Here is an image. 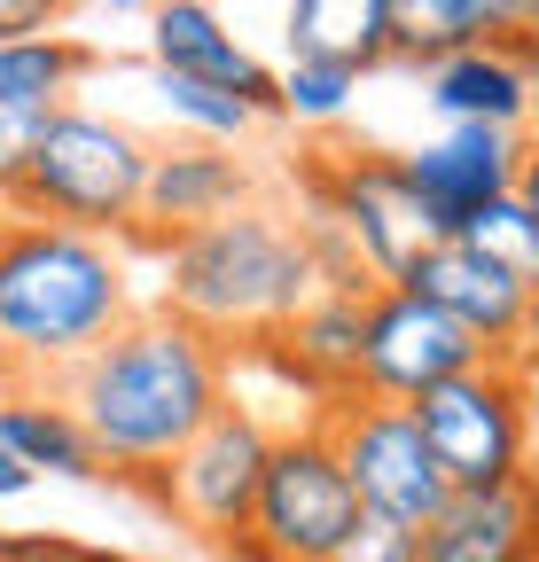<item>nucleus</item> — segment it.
Segmentation results:
<instances>
[{"mask_svg":"<svg viewBox=\"0 0 539 562\" xmlns=\"http://www.w3.org/2000/svg\"><path fill=\"white\" fill-rule=\"evenodd\" d=\"M282 40H290V63H336L368 79L391 63V0H290Z\"/></svg>","mask_w":539,"mask_h":562,"instance_id":"19","label":"nucleus"},{"mask_svg":"<svg viewBox=\"0 0 539 562\" xmlns=\"http://www.w3.org/2000/svg\"><path fill=\"white\" fill-rule=\"evenodd\" d=\"M71 0H0V40H32V32H63Z\"/></svg>","mask_w":539,"mask_h":562,"instance_id":"27","label":"nucleus"},{"mask_svg":"<svg viewBox=\"0 0 539 562\" xmlns=\"http://www.w3.org/2000/svg\"><path fill=\"white\" fill-rule=\"evenodd\" d=\"M133 313H142V250L133 243L55 220L0 227V368L16 383H55Z\"/></svg>","mask_w":539,"mask_h":562,"instance_id":"2","label":"nucleus"},{"mask_svg":"<svg viewBox=\"0 0 539 562\" xmlns=\"http://www.w3.org/2000/svg\"><path fill=\"white\" fill-rule=\"evenodd\" d=\"M398 290H415L423 305H438L446 321H461L469 336H478L485 351H516V336H524V281L516 273H501L478 243H461V235H438L407 273H398Z\"/></svg>","mask_w":539,"mask_h":562,"instance_id":"14","label":"nucleus"},{"mask_svg":"<svg viewBox=\"0 0 539 562\" xmlns=\"http://www.w3.org/2000/svg\"><path fill=\"white\" fill-rule=\"evenodd\" d=\"M368 297L375 290H321L313 305H297V321L266 344L274 360L290 368V383L328 414L345 398H368L360 391V336H368Z\"/></svg>","mask_w":539,"mask_h":562,"instance_id":"15","label":"nucleus"},{"mask_svg":"<svg viewBox=\"0 0 539 562\" xmlns=\"http://www.w3.org/2000/svg\"><path fill=\"white\" fill-rule=\"evenodd\" d=\"M524 47H539V24H531V40H524Z\"/></svg>","mask_w":539,"mask_h":562,"instance_id":"39","label":"nucleus"},{"mask_svg":"<svg viewBox=\"0 0 539 562\" xmlns=\"http://www.w3.org/2000/svg\"><path fill=\"white\" fill-rule=\"evenodd\" d=\"M40 125H47V117H0V195L24 180V157H32Z\"/></svg>","mask_w":539,"mask_h":562,"instance_id":"29","label":"nucleus"},{"mask_svg":"<svg viewBox=\"0 0 539 562\" xmlns=\"http://www.w3.org/2000/svg\"><path fill=\"white\" fill-rule=\"evenodd\" d=\"M461 243H478L501 273H516L524 290H539V211L524 203V195H501V203H485L478 220H469V235Z\"/></svg>","mask_w":539,"mask_h":562,"instance_id":"23","label":"nucleus"},{"mask_svg":"<svg viewBox=\"0 0 539 562\" xmlns=\"http://www.w3.org/2000/svg\"><path fill=\"white\" fill-rule=\"evenodd\" d=\"M415 430L438 461V476L453 492H501V484H524L531 476V430H524V406H516V375L508 360H485L438 391H423L415 406Z\"/></svg>","mask_w":539,"mask_h":562,"instance_id":"6","label":"nucleus"},{"mask_svg":"<svg viewBox=\"0 0 539 562\" xmlns=\"http://www.w3.org/2000/svg\"><path fill=\"white\" fill-rule=\"evenodd\" d=\"M266 453H274V430L258 422V406H243V398L227 391V406H220L204 430L172 453V469L149 484V501H157L180 531H195L204 547L227 539V531H250Z\"/></svg>","mask_w":539,"mask_h":562,"instance_id":"8","label":"nucleus"},{"mask_svg":"<svg viewBox=\"0 0 539 562\" xmlns=\"http://www.w3.org/2000/svg\"><path fill=\"white\" fill-rule=\"evenodd\" d=\"M32 484H40V476H32V469H24V461L9 453V438H0V508H9V501H24Z\"/></svg>","mask_w":539,"mask_h":562,"instance_id":"31","label":"nucleus"},{"mask_svg":"<svg viewBox=\"0 0 539 562\" xmlns=\"http://www.w3.org/2000/svg\"><path fill=\"white\" fill-rule=\"evenodd\" d=\"M0 562H125L110 547H79V539H47V531H16Z\"/></svg>","mask_w":539,"mask_h":562,"instance_id":"26","label":"nucleus"},{"mask_svg":"<svg viewBox=\"0 0 539 562\" xmlns=\"http://www.w3.org/2000/svg\"><path fill=\"white\" fill-rule=\"evenodd\" d=\"M485 360H501V351H485L461 321H446L438 305H423L415 290H398V281L368 297V336H360V391L368 398L415 406L423 391L485 368Z\"/></svg>","mask_w":539,"mask_h":562,"instance_id":"10","label":"nucleus"},{"mask_svg":"<svg viewBox=\"0 0 539 562\" xmlns=\"http://www.w3.org/2000/svg\"><path fill=\"white\" fill-rule=\"evenodd\" d=\"M102 9H110V16H149L157 0H102Z\"/></svg>","mask_w":539,"mask_h":562,"instance_id":"36","label":"nucleus"},{"mask_svg":"<svg viewBox=\"0 0 539 562\" xmlns=\"http://www.w3.org/2000/svg\"><path fill=\"white\" fill-rule=\"evenodd\" d=\"M423 102H430L438 125H516L524 133V102H531L524 47L469 40V47L423 63Z\"/></svg>","mask_w":539,"mask_h":562,"instance_id":"17","label":"nucleus"},{"mask_svg":"<svg viewBox=\"0 0 539 562\" xmlns=\"http://www.w3.org/2000/svg\"><path fill=\"white\" fill-rule=\"evenodd\" d=\"M352 524H360V492L328 446V422L313 414L297 430H274V453H266V476H258V508H250V539L274 562H321Z\"/></svg>","mask_w":539,"mask_h":562,"instance_id":"7","label":"nucleus"},{"mask_svg":"<svg viewBox=\"0 0 539 562\" xmlns=\"http://www.w3.org/2000/svg\"><path fill=\"white\" fill-rule=\"evenodd\" d=\"M524 70H531V102H524V140H539V47H524Z\"/></svg>","mask_w":539,"mask_h":562,"instance_id":"34","label":"nucleus"},{"mask_svg":"<svg viewBox=\"0 0 539 562\" xmlns=\"http://www.w3.org/2000/svg\"><path fill=\"white\" fill-rule=\"evenodd\" d=\"M0 438L32 476H63V484H102V453L87 438V422L63 406L47 383H9L0 391Z\"/></svg>","mask_w":539,"mask_h":562,"instance_id":"18","label":"nucleus"},{"mask_svg":"<svg viewBox=\"0 0 539 562\" xmlns=\"http://www.w3.org/2000/svg\"><path fill=\"white\" fill-rule=\"evenodd\" d=\"M398 172L423 195L430 227L438 235H469L485 203L516 195V172H524V133L516 125H438L430 140L398 149Z\"/></svg>","mask_w":539,"mask_h":562,"instance_id":"12","label":"nucleus"},{"mask_svg":"<svg viewBox=\"0 0 539 562\" xmlns=\"http://www.w3.org/2000/svg\"><path fill=\"white\" fill-rule=\"evenodd\" d=\"M157 102H165V117H172L188 140H220V149H243V140L258 133V117H250L235 94L204 87V79H172V70H157Z\"/></svg>","mask_w":539,"mask_h":562,"instance_id":"22","label":"nucleus"},{"mask_svg":"<svg viewBox=\"0 0 539 562\" xmlns=\"http://www.w3.org/2000/svg\"><path fill=\"white\" fill-rule=\"evenodd\" d=\"M516 195L539 211V140H524V172H516Z\"/></svg>","mask_w":539,"mask_h":562,"instance_id":"33","label":"nucleus"},{"mask_svg":"<svg viewBox=\"0 0 539 562\" xmlns=\"http://www.w3.org/2000/svg\"><path fill=\"white\" fill-rule=\"evenodd\" d=\"M212 554H220V562H274V554H266L250 531H227V539H212Z\"/></svg>","mask_w":539,"mask_h":562,"instance_id":"32","label":"nucleus"},{"mask_svg":"<svg viewBox=\"0 0 539 562\" xmlns=\"http://www.w3.org/2000/svg\"><path fill=\"white\" fill-rule=\"evenodd\" d=\"M87 70H94V47L71 32L0 40V117H55L63 102H79Z\"/></svg>","mask_w":539,"mask_h":562,"instance_id":"20","label":"nucleus"},{"mask_svg":"<svg viewBox=\"0 0 539 562\" xmlns=\"http://www.w3.org/2000/svg\"><path fill=\"white\" fill-rule=\"evenodd\" d=\"M266 203V172L243 149H220V140H157L149 149V188H142V227H133V250L172 243L188 227L235 220V211Z\"/></svg>","mask_w":539,"mask_h":562,"instance_id":"11","label":"nucleus"},{"mask_svg":"<svg viewBox=\"0 0 539 562\" xmlns=\"http://www.w3.org/2000/svg\"><path fill=\"white\" fill-rule=\"evenodd\" d=\"M149 149L157 140L133 117L94 110V102H63L32 140L24 180L9 188V211L16 220H55V227L133 243V227H142V188H149Z\"/></svg>","mask_w":539,"mask_h":562,"instance_id":"4","label":"nucleus"},{"mask_svg":"<svg viewBox=\"0 0 539 562\" xmlns=\"http://www.w3.org/2000/svg\"><path fill=\"white\" fill-rule=\"evenodd\" d=\"M297 195H305L313 220H328L352 243V258L368 266L375 290H391V281L438 243L423 195L398 172V149H328L297 172Z\"/></svg>","mask_w":539,"mask_h":562,"instance_id":"5","label":"nucleus"},{"mask_svg":"<svg viewBox=\"0 0 539 562\" xmlns=\"http://www.w3.org/2000/svg\"><path fill=\"white\" fill-rule=\"evenodd\" d=\"M469 40H485L478 0H391V63L423 70V63H438Z\"/></svg>","mask_w":539,"mask_h":562,"instance_id":"21","label":"nucleus"},{"mask_svg":"<svg viewBox=\"0 0 539 562\" xmlns=\"http://www.w3.org/2000/svg\"><path fill=\"white\" fill-rule=\"evenodd\" d=\"M478 24H485V40L524 47V40H531V24H539V0H478Z\"/></svg>","mask_w":539,"mask_h":562,"instance_id":"28","label":"nucleus"},{"mask_svg":"<svg viewBox=\"0 0 539 562\" xmlns=\"http://www.w3.org/2000/svg\"><path fill=\"white\" fill-rule=\"evenodd\" d=\"M142 258L157 273V305L172 321H188L195 336H212L220 351L227 344H243V351L274 344L297 321V305L321 297V266H313L297 220L274 203H250L235 220L149 243Z\"/></svg>","mask_w":539,"mask_h":562,"instance_id":"3","label":"nucleus"},{"mask_svg":"<svg viewBox=\"0 0 539 562\" xmlns=\"http://www.w3.org/2000/svg\"><path fill=\"white\" fill-rule=\"evenodd\" d=\"M47 391L87 422V438L117 484L149 492L172 469V453L227 406V351L212 336H195L188 321H172L165 305H142Z\"/></svg>","mask_w":539,"mask_h":562,"instance_id":"1","label":"nucleus"},{"mask_svg":"<svg viewBox=\"0 0 539 562\" xmlns=\"http://www.w3.org/2000/svg\"><path fill=\"white\" fill-rule=\"evenodd\" d=\"M9 220H16V211H9V195H0V227H9Z\"/></svg>","mask_w":539,"mask_h":562,"instance_id":"37","label":"nucleus"},{"mask_svg":"<svg viewBox=\"0 0 539 562\" xmlns=\"http://www.w3.org/2000/svg\"><path fill=\"white\" fill-rule=\"evenodd\" d=\"M415 562H539V484L453 492L415 531Z\"/></svg>","mask_w":539,"mask_h":562,"instance_id":"16","label":"nucleus"},{"mask_svg":"<svg viewBox=\"0 0 539 562\" xmlns=\"http://www.w3.org/2000/svg\"><path fill=\"white\" fill-rule=\"evenodd\" d=\"M274 87H282V117L290 125H336L352 110V94H360V79L336 70V63H282Z\"/></svg>","mask_w":539,"mask_h":562,"instance_id":"24","label":"nucleus"},{"mask_svg":"<svg viewBox=\"0 0 539 562\" xmlns=\"http://www.w3.org/2000/svg\"><path fill=\"white\" fill-rule=\"evenodd\" d=\"M149 70H172V79H204V87L235 94L258 125H266V117H282L274 70H266V63L227 32V16L212 9V0H157V9H149Z\"/></svg>","mask_w":539,"mask_h":562,"instance_id":"13","label":"nucleus"},{"mask_svg":"<svg viewBox=\"0 0 539 562\" xmlns=\"http://www.w3.org/2000/svg\"><path fill=\"white\" fill-rule=\"evenodd\" d=\"M516 351H539V290L524 297V336H516Z\"/></svg>","mask_w":539,"mask_h":562,"instance_id":"35","label":"nucleus"},{"mask_svg":"<svg viewBox=\"0 0 539 562\" xmlns=\"http://www.w3.org/2000/svg\"><path fill=\"white\" fill-rule=\"evenodd\" d=\"M321 422H328V446H336V461H345V476L360 492V516L398 524V531H423L453 501V484L438 476V461H430V446H423L407 406L345 398V406H328Z\"/></svg>","mask_w":539,"mask_h":562,"instance_id":"9","label":"nucleus"},{"mask_svg":"<svg viewBox=\"0 0 539 562\" xmlns=\"http://www.w3.org/2000/svg\"><path fill=\"white\" fill-rule=\"evenodd\" d=\"M508 375H516V406H524V430L539 446V351H508Z\"/></svg>","mask_w":539,"mask_h":562,"instance_id":"30","label":"nucleus"},{"mask_svg":"<svg viewBox=\"0 0 539 562\" xmlns=\"http://www.w3.org/2000/svg\"><path fill=\"white\" fill-rule=\"evenodd\" d=\"M9 539H16V531H0V554H9Z\"/></svg>","mask_w":539,"mask_h":562,"instance_id":"38","label":"nucleus"},{"mask_svg":"<svg viewBox=\"0 0 539 562\" xmlns=\"http://www.w3.org/2000/svg\"><path fill=\"white\" fill-rule=\"evenodd\" d=\"M321 562H415V531H398V524H375V516H360L345 539H336Z\"/></svg>","mask_w":539,"mask_h":562,"instance_id":"25","label":"nucleus"}]
</instances>
